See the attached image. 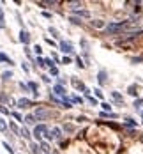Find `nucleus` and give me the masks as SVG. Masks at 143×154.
Segmentation results:
<instances>
[{
  "mask_svg": "<svg viewBox=\"0 0 143 154\" xmlns=\"http://www.w3.org/2000/svg\"><path fill=\"white\" fill-rule=\"evenodd\" d=\"M133 106H134L136 110H140V108L143 106V99H142V98H136V99H134V103H133Z\"/></svg>",
  "mask_w": 143,
  "mask_h": 154,
  "instance_id": "7c9ffc66",
  "label": "nucleus"
},
{
  "mask_svg": "<svg viewBox=\"0 0 143 154\" xmlns=\"http://www.w3.org/2000/svg\"><path fill=\"white\" fill-rule=\"evenodd\" d=\"M60 64H71V57H64V59H60Z\"/></svg>",
  "mask_w": 143,
  "mask_h": 154,
  "instance_id": "c03bdc74",
  "label": "nucleus"
},
{
  "mask_svg": "<svg viewBox=\"0 0 143 154\" xmlns=\"http://www.w3.org/2000/svg\"><path fill=\"white\" fill-rule=\"evenodd\" d=\"M16 154H18V153H16Z\"/></svg>",
  "mask_w": 143,
  "mask_h": 154,
  "instance_id": "6e6d98bb",
  "label": "nucleus"
},
{
  "mask_svg": "<svg viewBox=\"0 0 143 154\" xmlns=\"http://www.w3.org/2000/svg\"><path fill=\"white\" fill-rule=\"evenodd\" d=\"M34 117H35V121H46V119L50 117V112H48L46 108H42V106H37Z\"/></svg>",
  "mask_w": 143,
  "mask_h": 154,
  "instance_id": "39448f33",
  "label": "nucleus"
},
{
  "mask_svg": "<svg viewBox=\"0 0 143 154\" xmlns=\"http://www.w3.org/2000/svg\"><path fill=\"white\" fill-rule=\"evenodd\" d=\"M97 83H99V85H106V83H108V71H106V69H101V71L97 73Z\"/></svg>",
  "mask_w": 143,
  "mask_h": 154,
  "instance_id": "6e6552de",
  "label": "nucleus"
},
{
  "mask_svg": "<svg viewBox=\"0 0 143 154\" xmlns=\"http://www.w3.org/2000/svg\"><path fill=\"white\" fill-rule=\"evenodd\" d=\"M2 147H4V149H5V151H7L9 154H16V151L12 149V145H11L9 142H2Z\"/></svg>",
  "mask_w": 143,
  "mask_h": 154,
  "instance_id": "393cba45",
  "label": "nucleus"
},
{
  "mask_svg": "<svg viewBox=\"0 0 143 154\" xmlns=\"http://www.w3.org/2000/svg\"><path fill=\"white\" fill-rule=\"evenodd\" d=\"M42 135H44V138H46L48 142H53V140H55V137H53V131H51L50 128H48V129H46V131H44Z\"/></svg>",
  "mask_w": 143,
  "mask_h": 154,
  "instance_id": "b1692460",
  "label": "nucleus"
},
{
  "mask_svg": "<svg viewBox=\"0 0 143 154\" xmlns=\"http://www.w3.org/2000/svg\"><path fill=\"white\" fill-rule=\"evenodd\" d=\"M76 121H78V122H85V121H87V117H85V115H78V119H76Z\"/></svg>",
  "mask_w": 143,
  "mask_h": 154,
  "instance_id": "3c124183",
  "label": "nucleus"
},
{
  "mask_svg": "<svg viewBox=\"0 0 143 154\" xmlns=\"http://www.w3.org/2000/svg\"><path fill=\"white\" fill-rule=\"evenodd\" d=\"M51 131H53V137H55V140H62V137H64V135H62V129H60V128H53Z\"/></svg>",
  "mask_w": 143,
  "mask_h": 154,
  "instance_id": "5701e85b",
  "label": "nucleus"
},
{
  "mask_svg": "<svg viewBox=\"0 0 143 154\" xmlns=\"http://www.w3.org/2000/svg\"><path fill=\"white\" fill-rule=\"evenodd\" d=\"M73 14L80 16V20H81V18H90V12H88V11H85V9H74V11H73Z\"/></svg>",
  "mask_w": 143,
  "mask_h": 154,
  "instance_id": "4468645a",
  "label": "nucleus"
},
{
  "mask_svg": "<svg viewBox=\"0 0 143 154\" xmlns=\"http://www.w3.org/2000/svg\"><path fill=\"white\" fill-rule=\"evenodd\" d=\"M23 122H25L27 126H35V124H37V121H35L34 114H28V115H25V117H23Z\"/></svg>",
  "mask_w": 143,
  "mask_h": 154,
  "instance_id": "ddd939ff",
  "label": "nucleus"
},
{
  "mask_svg": "<svg viewBox=\"0 0 143 154\" xmlns=\"http://www.w3.org/2000/svg\"><path fill=\"white\" fill-rule=\"evenodd\" d=\"M42 16L48 18V20H51V12H48V11H42Z\"/></svg>",
  "mask_w": 143,
  "mask_h": 154,
  "instance_id": "8fccbe9b",
  "label": "nucleus"
},
{
  "mask_svg": "<svg viewBox=\"0 0 143 154\" xmlns=\"http://www.w3.org/2000/svg\"><path fill=\"white\" fill-rule=\"evenodd\" d=\"M69 21H71L73 25H81V20H80V18H76V16H71V18H69Z\"/></svg>",
  "mask_w": 143,
  "mask_h": 154,
  "instance_id": "72a5a7b5",
  "label": "nucleus"
},
{
  "mask_svg": "<svg viewBox=\"0 0 143 154\" xmlns=\"http://www.w3.org/2000/svg\"><path fill=\"white\" fill-rule=\"evenodd\" d=\"M19 137H23L25 140L32 142V133H30V129H28L27 126H21V128H19Z\"/></svg>",
  "mask_w": 143,
  "mask_h": 154,
  "instance_id": "9d476101",
  "label": "nucleus"
},
{
  "mask_svg": "<svg viewBox=\"0 0 143 154\" xmlns=\"http://www.w3.org/2000/svg\"><path fill=\"white\" fill-rule=\"evenodd\" d=\"M5 28V14H4V9L0 7V30Z\"/></svg>",
  "mask_w": 143,
  "mask_h": 154,
  "instance_id": "cd10ccee",
  "label": "nucleus"
},
{
  "mask_svg": "<svg viewBox=\"0 0 143 154\" xmlns=\"http://www.w3.org/2000/svg\"><path fill=\"white\" fill-rule=\"evenodd\" d=\"M7 128H9V131H11L14 137H19V128H18V124H16L14 121H9V122H7Z\"/></svg>",
  "mask_w": 143,
  "mask_h": 154,
  "instance_id": "f8f14e48",
  "label": "nucleus"
},
{
  "mask_svg": "<svg viewBox=\"0 0 143 154\" xmlns=\"http://www.w3.org/2000/svg\"><path fill=\"white\" fill-rule=\"evenodd\" d=\"M131 62H133V64H136V62H143V57H134Z\"/></svg>",
  "mask_w": 143,
  "mask_h": 154,
  "instance_id": "09e8293b",
  "label": "nucleus"
},
{
  "mask_svg": "<svg viewBox=\"0 0 143 154\" xmlns=\"http://www.w3.org/2000/svg\"><path fill=\"white\" fill-rule=\"evenodd\" d=\"M32 50H34V53H35V55H39V57H41V55H42V48H41V46H39V44H35V46H34V48H32Z\"/></svg>",
  "mask_w": 143,
  "mask_h": 154,
  "instance_id": "c9c22d12",
  "label": "nucleus"
},
{
  "mask_svg": "<svg viewBox=\"0 0 143 154\" xmlns=\"http://www.w3.org/2000/svg\"><path fill=\"white\" fill-rule=\"evenodd\" d=\"M30 153H32V154H42L37 142H30Z\"/></svg>",
  "mask_w": 143,
  "mask_h": 154,
  "instance_id": "dca6fc26",
  "label": "nucleus"
},
{
  "mask_svg": "<svg viewBox=\"0 0 143 154\" xmlns=\"http://www.w3.org/2000/svg\"><path fill=\"white\" fill-rule=\"evenodd\" d=\"M34 62H35L39 67H42V69L46 67V66H44V59H42V57H37V59H34Z\"/></svg>",
  "mask_w": 143,
  "mask_h": 154,
  "instance_id": "473e14b6",
  "label": "nucleus"
},
{
  "mask_svg": "<svg viewBox=\"0 0 143 154\" xmlns=\"http://www.w3.org/2000/svg\"><path fill=\"white\" fill-rule=\"evenodd\" d=\"M85 98H87V101H88L90 105H94V106H97V105H99V101H97L96 98H92V96H90V90H87V92H85Z\"/></svg>",
  "mask_w": 143,
  "mask_h": 154,
  "instance_id": "a211bd4d",
  "label": "nucleus"
},
{
  "mask_svg": "<svg viewBox=\"0 0 143 154\" xmlns=\"http://www.w3.org/2000/svg\"><path fill=\"white\" fill-rule=\"evenodd\" d=\"M64 131H67V133H74V131H76V126H74V124H64Z\"/></svg>",
  "mask_w": 143,
  "mask_h": 154,
  "instance_id": "c756f323",
  "label": "nucleus"
},
{
  "mask_svg": "<svg viewBox=\"0 0 143 154\" xmlns=\"http://www.w3.org/2000/svg\"><path fill=\"white\" fill-rule=\"evenodd\" d=\"M9 101H11V99H9V96H7L4 90H0V105H4V106H5Z\"/></svg>",
  "mask_w": 143,
  "mask_h": 154,
  "instance_id": "412c9836",
  "label": "nucleus"
},
{
  "mask_svg": "<svg viewBox=\"0 0 143 154\" xmlns=\"http://www.w3.org/2000/svg\"><path fill=\"white\" fill-rule=\"evenodd\" d=\"M76 66H78V67H80V69H83V67H85V64H83V60H81V59H80V57H78V59H76Z\"/></svg>",
  "mask_w": 143,
  "mask_h": 154,
  "instance_id": "a18cd8bd",
  "label": "nucleus"
},
{
  "mask_svg": "<svg viewBox=\"0 0 143 154\" xmlns=\"http://www.w3.org/2000/svg\"><path fill=\"white\" fill-rule=\"evenodd\" d=\"M41 80H42L46 85H50V83H51V78H50L48 74H41Z\"/></svg>",
  "mask_w": 143,
  "mask_h": 154,
  "instance_id": "ea45409f",
  "label": "nucleus"
},
{
  "mask_svg": "<svg viewBox=\"0 0 143 154\" xmlns=\"http://www.w3.org/2000/svg\"><path fill=\"white\" fill-rule=\"evenodd\" d=\"M103 119H119V115L117 114H113V112H101L99 114Z\"/></svg>",
  "mask_w": 143,
  "mask_h": 154,
  "instance_id": "6ab92c4d",
  "label": "nucleus"
},
{
  "mask_svg": "<svg viewBox=\"0 0 143 154\" xmlns=\"http://www.w3.org/2000/svg\"><path fill=\"white\" fill-rule=\"evenodd\" d=\"M39 147H41V153H44V154L51 153V149H50V144H48V142H41V144H39Z\"/></svg>",
  "mask_w": 143,
  "mask_h": 154,
  "instance_id": "aec40b11",
  "label": "nucleus"
},
{
  "mask_svg": "<svg viewBox=\"0 0 143 154\" xmlns=\"http://www.w3.org/2000/svg\"><path fill=\"white\" fill-rule=\"evenodd\" d=\"M58 48H60V51H64V53H74V50H73V44L71 43H65V41H60V44H58Z\"/></svg>",
  "mask_w": 143,
  "mask_h": 154,
  "instance_id": "1a4fd4ad",
  "label": "nucleus"
},
{
  "mask_svg": "<svg viewBox=\"0 0 143 154\" xmlns=\"http://www.w3.org/2000/svg\"><path fill=\"white\" fill-rule=\"evenodd\" d=\"M92 25H94V27H97V28H104V27H106V25H104V21H101V20L92 21Z\"/></svg>",
  "mask_w": 143,
  "mask_h": 154,
  "instance_id": "f704fd0d",
  "label": "nucleus"
},
{
  "mask_svg": "<svg viewBox=\"0 0 143 154\" xmlns=\"http://www.w3.org/2000/svg\"><path fill=\"white\" fill-rule=\"evenodd\" d=\"M140 11H142V7H140V4H136V7H134V12H136V14H138V12H140Z\"/></svg>",
  "mask_w": 143,
  "mask_h": 154,
  "instance_id": "864d4df0",
  "label": "nucleus"
},
{
  "mask_svg": "<svg viewBox=\"0 0 143 154\" xmlns=\"http://www.w3.org/2000/svg\"><path fill=\"white\" fill-rule=\"evenodd\" d=\"M50 34H51L53 37H60V35H58V30H57L55 27H50Z\"/></svg>",
  "mask_w": 143,
  "mask_h": 154,
  "instance_id": "79ce46f5",
  "label": "nucleus"
},
{
  "mask_svg": "<svg viewBox=\"0 0 143 154\" xmlns=\"http://www.w3.org/2000/svg\"><path fill=\"white\" fill-rule=\"evenodd\" d=\"M46 129H48V124H44V122H39V124L34 126V133H32V135H34V138L37 140V144L44 142V140H42V133H44Z\"/></svg>",
  "mask_w": 143,
  "mask_h": 154,
  "instance_id": "f03ea898",
  "label": "nucleus"
},
{
  "mask_svg": "<svg viewBox=\"0 0 143 154\" xmlns=\"http://www.w3.org/2000/svg\"><path fill=\"white\" fill-rule=\"evenodd\" d=\"M101 106H103V112H111V105L110 103H101Z\"/></svg>",
  "mask_w": 143,
  "mask_h": 154,
  "instance_id": "a19ab883",
  "label": "nucleus"
},
{
  "mask_svg": "<svg viewBox=\"0 0 143 154\" xmlns=\"http://www.w3.org/2000/svg\"><path fill=\"white\" fill-rule=\"evenodd\" d=\"M127 94L133 96V98H138V87L136 85H129L127 87Z\"/></svg>",
  "mask_w": 143,
  "mask_h": 154,
  "instance_id": "f3484780",
  "label": "nucleus"
},
{
  "mask_svg": "<svg viewBox=\"0 0 143 154\" xmlns=\"http://www.w3.org/2000/svg\"><path fill=\"white\" fill-rule=\"evenodd\" d=\"M30 106H34V101H32V99H28V98H19V99L16 101V108L27 110V108H30Z\"/></svg>",
  "mask_w": 143,
  "mask_h": 154,
  "instance_id": "20e7f679",
  "label": "nucleus"
},
{
  "mask_svg": "<svg viewBox=\"0 0 143 154\" xmlns=\"http://www.w3.org/2000/svg\"><path fill=\"white\" fill-rule=\"evenodd\" d=\"M44 41H46V43H48L50 46H57V43H55L53 39H50V37H44Z\"/></svg>",
  "mask_w": 143,
  "mask_h": 154,
  "instance_id": "de8ad7c7",
  "label": "nucleus"
},
{
  "mask_svg": "<svg viewBox=\"0 0 143 154\" xmlns=\"http://www.w3.org/2000/svg\"><path fill=\"white\" fill-rule=\"evenodd\" d=\"M50 74H51V76H58V67H57V66L50 67Z\"/></svg>",
  "mask_w": 143,
  "mask_h": 154,
  "instance_id": "58836bf2",
  "label": "nucleus"
},
{
  "mask_svg": "<svg viewBox=\"0 0 143 154\" xmlns=\"http://www.w3.org/2000/svg\"><path fill=\"white\" fill-rule=\"evenodd\" d=\"M0 114H2V115H11L9 108H7V106H4V105H0Z\"/></svg>",
  "mask_w": 143,
  "mask_h": 154,
  "instance_id": "e433bc0d",
  "label": "nucleus"
},
{
  "mask_svg": "<svg viewBox=\"0 0 143 154\" xmlns=\"http://www.w3.org/2000/svg\"><path fill=\"white\" fill-rule=\"evenodd\" d=\"M131 23H134V18H131V20H126V21H117V23H108L106 27H104V30L108 32V34H117V32H120V30H126Z\"/></svg>",
  "mask_w": 143,
  "mask_h": 154,
  "instance_id": "f257e3e1",
  "label": "nucleus"
},
{
  "mask_svg": "<svg viewBox=\"0 0 143 154\" xmlns=\"http://www.w3.org/2000/svg\"><path fill=\"white\" fill-rule=\"evenodd\" d=\"M71 83H73V87H74L76 90H81V92H87V90H88V89H87V85H85L83 82H80L78 78H74V76L71 78Z\"/></svg>",
  "mask_w": 143,
  "mask_h": 154,
  "instance_id": "0eeeda50",
  "label": "nucleus"
},
{
  "mask_svg": "<svg viewBox=\"0 0 143 154\" xmlns=\"http://www.w3.org/2000/svg\"><path fill=\"white\" fill-rule=\"evenodd\" d=\"M44 66H46V67H53V66H55V62H53L51 59H44Z\"/></svg>",
  "mask_w": 143,
  "mask_h": 154,
  "instance_id": "37998d69",
  "label": "nucleus"
},
{
  "mask_svg": "<svg viewBox=\"0 0 143 154\" xmlns=\"http://www.w3.org/2000/svg\"><path fill=\"white\" fill-rule=\"evenodd\" d=\"M69 5H73V7H78V5H81V2H69Z\"/></svg>",
  "mask_w": 143,
  "mask_h": 154,
  "instance_id": "603ef678",
  "label": "nucleus"
},
{
  "mask_svg": "<svg viewBox=\"0 0 143 154\" xmlns=\"http://www.w3.org/2000/svg\"><path fill=\"white\" fill-rule=\"evenodd\" d=\"M0 62H2V64H5V66H9V67H12V66H14V60H12L9 55H5L4 51H0Z\"/></svg>",
  "mask_w": 143,
  "mask_h": 154,
  "instance_id": "9b49d317",
  "label": "nucleus"
},
{
  "mask_svg": "<svg viewBox=\"0 0 143 154\" xmlns=\"http://www.w3.org/2000/svg\"><path fill=\"white\" fill-rule=\"evenodd\" d=\"M111 96H113V99H115L119 105H122V106H124V98H122V94H120V92L113 90V92H111Z\"/></svg>",
  "mask_w": 143,
  "mask_h": 154,
  "instance_id": "2eb2a0df",
  "label": "nucleus"
},
{
  "mask_svg": "<svg viewBox=\"0 0 143 154\" xmlns=\"http://www.w3.org/2000/svg\"><path fill=\"white\" fill-rule=\"evenodd\" d=\"M9 117H14V119H16L18 122H21V124H23V117H21V114H19V112H16V110H12Z\"/></svg>",
  "mask_w": 143,
  "mask_h": 154,
  "instance_id": "a878e982",
  "label": "nucleus"
},
{
  "mask_svg": "<svg viewBox=\"0 0 143 154\" xmlns=\"http://www.w3.org/2000/svg\"><path fill=\"white\" fill-rule=\"evenodd\" d=\"M9 128H7V121L4 117H0V133H7Z\"/></svg>",
  "mask_w": 143,
  "mask_h": 154,
  "instance_id": "4be33fe9",
  "label": "nucleus"
},
{
  "mask_svg": "<svg viewBox=\"0 0 143 154\" xmlns=\"http://www.w3.org/2000/svg\"><path fill=\"white\" fill-rule=\"evenodd\" d=\"M140 115H142V117H143V110H140Z\"/></svg>",
  "mask_w": 143,
  "mask_h": 154,
  "instance_id": "5fc2aeb1",
  "label": "nucleus"
},
{
  "mask_svg": "<svg viewBox=\"0 0 143 154\" xmlns=\"http://www.w3.org/2000/svg\"><path fill=\"white\" fill-rule=\"evenodd\" d=\"M53 96L55 98H62V99H65L67 98V90H65V87H62V85H53Z\"/></svg>",
  "mask_w": 143,
  "mask_h": 154,
  "instance_id": "423d86ee",
  "label": "nucleus"
},
{
  "mask_svg": "<svg viewBox=\"0 0 143 154\" xmlns=\"http://www.w3.org/2000/svg\"><path fill=\"white\" fill-rule=\"evenodd\" d=\"M18 39H19V43H21L23 46H28V44H30V41H32L30 32H28L27 28H21V30H19V37H18Z\"/></svg>",
  "mask_w": 143,
  "mask_h": 154,
  "instance_id": "7ed1b4c3",
  "label": "nucleus"
},
{
  "mask_svg": "<svg viewBox=\"0 0 143 154\" xmlns=\"http://www.w3.org/2000/svg\"><path fill=\"white\" fill-rule=\"evenodd\" d=\"M94 92H96V96H97L99 99H103V98H104V94H103V90H101V89H96Z\"/></svg>",
  "mask_w": 143,
  "mask_h": 154,
  "instance_id": "49530a36",
  "label": "nucleus"
},
{
  "mask_svg": "<svg viewBox=\"0 0 143 154\" xmlns=\"http://www.w3.org/2000/svg\"><path fill=\"white\" fill-rule=\"evenodd\" d=\"M18 85H19V89L23 90V94H30V89H28V85H27V83H23V82H19Z\"/></svg>",
  "mask_w": 143,
  "mask_h": 154,
  "instance_id": "2f4dec72",
  "label": "nucleus"
},
{
  "mask_svg": "<svg viewBox=\"0 0 143 154\" xmlns=\"http://www.w3.org/2000/svg\"><path fill=\"white\" fill-rule=\"evenodd\" d=\"M21 69L28 74V73H30V66H28V62H21Z\"/></svg>",
  "mask_w": 143,
  "mask_h": 154,
  "instance_id": "4c0bfd02",
  "label": "nucleus"
},
{
  "mask_svg": "<svg viewBox=\"0 0 143 154\" xmlns=\"http://www.w3.org/2000/svg\"><path fill=\"white\" fill-rule=\"evenodd\" d=\"M11 78H12V71H11V69L2 73V80H4V82H7V80H11Z\"/></svg>",
  "mask_w": 143,
  "mask_h": 154,
  "instance_id": "c85d7f7f",
  "label": "nucleus"
},
{
  "mask_svg": "<svg viewBox=\"0 0 143 154\" xmlns=\"http://www.w3.org/2000/svg\"><path fill=\"white\" fill-rule=\"evenodd\" d=\"M126 126H127V128H136V126H138V122H136L134 119L127 117V119H126Z\"/></svg>",
  "mask_w": 143,
  "mask_h": 154,
  "instance_id": "bb28decb",
  "label": "nucleus"
}]
</instances>
